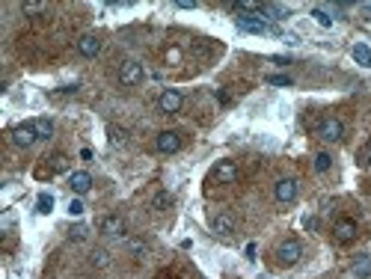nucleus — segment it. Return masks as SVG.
Segmentation results:
<instances>
[{
  "mask_svg": "<svg viewBox=\"0 0 371 279\" xmlns=\"http://www.w3.org/2000/svg\"><path fill=\"white\" fill-rule=\"evenodd\" d=\"M300 256H303V246H300V241H294V238L282 241V244H279V249H276V262L282 264V267L297 264V262H300Z\"/></svg>",
  "mask_w": 371,
  "mask_h": 279,
  "instance_id": "1",
  "label": "nucleus"
},
{
  "mask_svg": "<svg viewBox=\"0 0 371 279\" xmlns=\"http://www.w3.org/2000/svg\"><path fill=\"white\" fill-rule=\"evenodd\" d=\"M140 80H143V66L137 60H125L119 66V83L122 87H137Z\"/></svg>",
  "mask_w": 371,
  "mask_h": 279,
  "instance_id": "2",
  "label": "nucleus"
},
{
  "mask_svg": "<svg viewBox=\"0 0 371 279\" xmlns=\"http://www.w3.org/2000/svg\"><path fill=\"white\" fill-rule=\"evenodd\" d=\"M341 134H344V125L338 122L336 116H327V119L318 125V137L327 140V143H336V140H341Z\"/></svg>",
  "mask_w": 371,
  "mask_h": 279,
  "instance_id": "3",
  "label": "nucleus"
},
{
  "mask_svg": "<svg viewBox=\"0 0 371 279\" xmlns=\"http://www.w3.org/2000/svg\"><path fill=\"white\" fill-rule=\"evenodd\" d=\"M12 140H15V146H21V149H30L36 140H39V134H36V125L33 122L15 125V128H12Z\"/></svg>",
  "mask_w": 371,
  "mask_h": 279,
  "instance_id": "4",
  "label": "nucleus"
},
{
  "mask_svg": "<svg viewBox=\"0 0 371 279\" xmlns=\"http://www.w3.org/2000/svg\"><path fill=\"white\" fill-rule=\"evenodd\" d=\"M184 104V98H181V92L178 89H164L161 92V98H157V107L164 110V113H178Z\"/></svg>",
  "mask_w": 371,
  "mask_h": 279,
  "instance_id": "5",
  "label": "nucleus"
},
{
  "mask_svg": "<svg viewBox=\"0 0 371 279\" xmlns=\"http://www.w3.org/2000/svg\"><path fill=\"white\" fill-rule=\"evenodd\" d=\"M178 149H181V134H178V131H164V134H157V152L175 155Z\"/></svg>",
  "mask_w": 371,
  "mask_h": 279,
  "instance_id": "6",
  "label": "nucleus"
},
{
  "mask_svg": "<svg viewBox=\"0 0 371 279\" xmlns=\"http://www.w3.org/2000/svg\"><path fill=\"white\" fill-rule=\"evenodd\" d=\"M333 235H336V241H341V244H351L356 238V223L351 217H341V220H336V226H333Z\"/></svg>",
  "mask_w": 371,
  "mask_h": 279,
  "instance_id": "7",
  "label": "nucleus"
},
{
  "mask_svg": "<svg viewBox=\"0 0 371 279\" xmlns=\"http://www.w3.org/2000/svg\"><path fill=\"white\" fill-rule=\"evenodd\" d=\"M273 193H276L279 202H294V199H297V181H294V178H279L276 187H273Z\"/></svg>",
  "mask_w": 371,
  "mask_h": 279,
  "instance_id": "8",
  "label": "nucleus"
},
{
  "mask_svg": "<svg viewBox=\"0 0 371 279\" xmlns=\"http://www.w3.org/2000/svg\"><path fill=\"white\" fill-rule=\"evenodd\" d=\"M98 226H101L104 235H113V238H116V235H125V220H122L119 214H107V217H101Z\"/></svg>",
  "mask_w": 371,
  "mask_h": 279,
  "instance_id": "9",
  "label": "nucleus"
},
{
  "mask_svg": "<svg viewBox=\"0 0 371 279\" xmlns=\"http://www.w3.org/2000/svg\"><path fill=\"white\" fill-rule=\"evenodd\" d=\"M214 178L223 181V184H232V181L237 178V166L232 163V160H220L217 166H214Z\"/></svg>",
  "mask_w": 371,
  "mask_h": 279,
  "instance_id": "10",
  "label": "nucleus"
},
{
  "mask_svg": "<svg viewBox=\"0 0 371 279\" xmlns=\"http://www.w3.org/2000/svg\"><path fill=\"white\" fill-rule=\"evenodd\" d=\"M68 187L81 196V193H86L89 187H92V175L84 173V170H81V173H71V175H68Z\"/></svg>",
  "mask_w": 371,
  "mask_h": 279,
  "instance_id": "11",
  "label": "nucleus"
},
{
  "mask_svg": "<svg viewBox=\"0 0 371 279\" xmlns=\"http://www.w3.org/2000/svg\"><path fill=\"white\" fill-rule=\"evenodd\" d=\"M77 51L84 53V57H89V60H92L95 53L101 51V42H98V36H81V39H77Z\"/></svg>",
  "mask_w": 371,
  "mask_h": 279,
  "instance_id": "12",
  "label": "nucleus"
},
{
  "mask_svg": "<svg viewBox=\"0 0 371 279\" xmlns=\"http://www.w3.org/2000/svg\"><path fill=\"white\" fill-rule=\"evenodd\" d=\"M214 232L217 235H232L235 232V217L232 214H217L214 217Z\"/></svg>",
  "mask_w": 371,
  "mask_h": 279,
  "instance_id": "13",
  "label": "nucleus"
},
{
  "mask_svg": "<svg viewBox=\"0 0 371 279\" xmlns=\"http://www.w3.org/2000/svg\"><path fill=\"white\" fill-rule=\"evenodd\" d=\"M354 276H356V279H368V276H371V256H356V262H354Z\"/></svg>",
  "mask_w": 371,
  "mask_h": 279,
  "instance_id": "14",
  "label": "nucleus"
},
{
  "mask_svg": "<svg viewBox=\"0 0 371 279\" xmlns=\"http://www.w3.org/2000/svg\"><path fill=\"white\" fill-rule=\"evenodd\" d=\"M351 53H354V60L359 63V66H371V48H368V45L356 42V45H354V51H351Z\"/></svg>",
  "mask_w": 371,
  "mask_h": 279,
  "instance_id": "15",
  "label": "nucleus"
},
{
  "mask_svg": "<svg viewBox=\"0 0 371 279\" xmlns=\"http://www.w3.org/2000/svg\"><path fill=\"white\" fill-rule=\"evenodd\" d=\"M107 134H110V146H116V149H122V146L128 143V131H122V128H116V125H110Z\"/></svg>",
  "mask_w": 371,
  "mask_h": 279,
  "instance_id": "16",
  "label": "nucleus"
},
{
  "mask_svg": "<svg viewBox=\"0 0 371 279\" xmlns=\"http://www.w3.org/2000/svg\"><path fill=\"white\" fill-rule=\"evenodd\" d=\"M169 205H172V193H167V190L154 193V199H152V208L154 211H167Z\"/></svg>",
  "mask_w": 371,
  "mask_h": 279,
  "instance_id": "17",
  "label": "nucleus"
},
{
  "mask_svg": "<svg viewBox=\"0 0 371 279\" xmlns=\"http://www.w3.org/2000/svg\"><path fill=\"white\" fill-rule=\"evenodd\" d=\"M36 134H39V140H48L54 134V122L51 119H36Z\"/></svg>",
  "mask_w": 371,
  "mask_h": 279,
  "instance_id": "18",
  "label": "nucleus"
},
{
  "mask_svg": "<svg viewBox=\"0 0 371 279\" xmlns=\"http://www.w3.org/2000/svg\"><path fill=\"white\" fill-rule=\"evenodd\" d=\"M48 160H51V173H66V170H68V157L63 155V152L51 155Z\"/></svg>",
  "mask_w": 371,
  "mask_h": 279,
  "instance_id": "19",
  "label": "nucleus"
},
{
  "mask_svg": "<svg viewBox=\"0 0 371 279\" xmlns=\"http://www.w3.org/2000/svg\"><path fill=\"white\" fill-rule=\"evenodd\" d=\"M36 211H39V214H51V211H54V196H51V193H42V196H39Z\"/></svg>",
  "mask_w": 371,
  "mask_h": 279,
  "instance_id": "20",
  "label": "nucleus"
},
{
  "mask_svg": "<svg viewBox=\"0 0 371 279\" xmlns=\"http://www.w3.org/2000/svg\"><path fill=\"white\" fill-rule=\"evenodd\" d=\"M92 264H95L98 270L110 267V253H107V249H95V253H92Z\"/></svg>",
  "mask_w": 371,
  "mask_h": 279,
  "instance_id": "21",
  "label": "nucleus"
},
{
  "mask_svg": "<svg viewBox=\"0 0 371 279\" xmlns=\"http://www.w3.org/2000/svg\"><path fill=\"white\" fill-rule=\"evenodd\" d=\"M312 18L318 21V24H321V27H324V30H330V27H333V18L327 15V12H324L321 6H315V9H312Z\"/></svg>",
  "mask_w": 371,
  "mask_h": 279,
  "instance_id": "22",
  "label": "nucleus"
},
{
  "mask_svg": "<svg viewBox=\"0 0 371 279\" xmlns=\"http://www.w3.org/2000/svg\"><path fill=\"white\" fill-rule=\"evenodd\" d=\"M330 166H333V157L327 155V152H318V155H315V170H318V173H327Z\"/></svg>",
  "mask_w": 371,
  "mask_h": 279,
  "instance_id": "23",
  "label": "nucleus"
},
{
  "mask_svg": "<svg viewBox=\"0 0 371 279\" xmlns=\"http://www.w3.org/2000/svg\"><path fill=\"white\" fill-rule=\"evenodd\" d=\"M268 83L270 87H291V77H288V74H270Z\"/></svg>",
  "mask_w": 371,
  "mask_h": 279,
  "instance_id": "24",
  "label": "nucleus"
},
{
  "mask_svg": "<svg viewBox=\"0 0 371 279\" xmlns=\"http://www.w3.org/2000/svg\"><path fill=\"white\" fill-rule=\"evenodd\" d=\"M48 6L45 3H24V15H39V12H45Z\"/></svg>",
  "mask_w": 371,
  "mask_h": 279,
  "instance_id": "25",
  "label": "nucleus"
},
{
  "mask_svg": "<svg viewBox=\"0 0 371 279\" xmlns=\"http://www.w3.org/2000/svg\"><path fill=\"white\" fill-rule=\"evenodd\" d=\"M68 214H71V217H81V214H84V202H81V199H71V202H68Z\"/></svg>",
  "mask_w": 371,
  "mask_h": 279,
  "instance_id": "26",
  "label": "nucleus"
},
{
  "mask_svg": "<svg viewBox=\"0 0 371 279\" xmlns=\"http://www.w3.org/2000/svg\"><path fill=\"white\" fill-rule=\"evenodd\" d=\"M128 249H131V253H134L137 259H140V256L146 253V244H143V241H128Z\"/></svg>",
  "mask_w": 371,
  "mask_h": 279,
  "instance_id": "27",
  "label": "nucleus"
},
{
  "mask_svg": "<svg viewBox=\"0 0 371 279\" xmlns=\"http://www.w3.org/2000/svg\"><path fill=\"white\" fill-rule=\"evenodd\" d=\"M84 235H86L84 226H74V229H71V238H74V241H84Z\"/></svg>",
  "mask_w": 371,
  "mask_h": 279,
  "instance_id": "28",
  "label": "nucleus"
},
{
  "mask_svg": "<svg viewBox=\"0 0 371 279\" xmlns=\"http://www.w3.org/2000/svg\"><path fill=\"white\" fill-rule=\"evenodd\" d=\"M175 6H178V9H193V6H196V3H193V0H178V3H175Z\"/></svg>",
  "mask_w": 371,
  "mask_h": 279,
  "instance_id": "29",
  "label": "nucleus"
},
{
  "mask_svg": "<svg viewBox=\"0 0 371 279\" xmlns=\"http://www.w3.org/2000/svg\"><path fill=\"white\" fill-rule=\"evenodd\" d=\"M365 160H368V166H371V143H368V149H365Z\"/></svg>",
  "mask_w": 371,
  "mask_h": 279,
  "instance_id": "30",
  "label": "nucleus"
},
{
  "mask_svg": "<svg viewBox=\"0 0 371 279\" xmlns=\"http://www.w3.org/2000/svg\"><path fill=\"white\" fill-rule=\"evenodd\" d=\"M368 9H371V3H368Z\"/></svg>",
  "mask_w": 371,
  "mask_h": 279,
  "instance_id": "31",
  "label": "nucleus"
}]
</instances>
